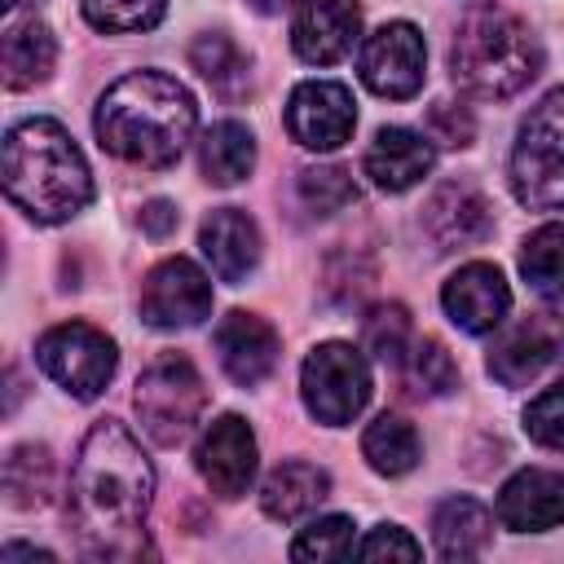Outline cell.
<instances>
[{"mask_svg": "<svg viewBox=\"0 0 564 564\" xmlns=\"http://www.w3.org/2000/svg\"><path fill=\"white\" fill-rule=\"evenodd\" d=\"M520 273L542 300L564 295V225H542L520 247Z\"/></svg>", "mask_w": 564, "mask_h": 564, "instance_id": "cell-26", "label": "cell"}, {"mask_svg": "<svg viewBox=\"0 0 564 564\" xmlns=\"http://www.w3.org/2000/svg\"><path fill=\"white\" fill-rule=\"evenodd\" d=\"M538 70H542V48L516 13L498 4H476L463 13L449 44V75L458 88L485 101H502L529 88Z\"/></svg>", "mask_w": 564, "mask_h": 564, "instance_id": "cell-4", "label": "cell"}, {"mask_svg": "<svg viewBox=\"0 0 564 564\" xmlns=\"http://www.w3.org/2000/svg\"><path fill=\"white\" fill-rule=\"evenodd\" d=\"M194 123H198V106L189 88L163 70H132L115 79L93 115L101 150L137 167L176 163L185 141L194 137Z\"/></svg>", "mask_w": 564, "mask_h": 564, "instance_id": "cell-2", "label": "cell"}, {"mask_svg": "<svg viewBox=\"0 0 564 564\" xmlns=\"http://www.w3.org/2000/svg\"><path fill=\"white\" fill-rule=\"evenodd\" d=\"M207 313H212V282L194 260L172 256L145 273V282H141V322L145 326L185 330V326H198Z\"/></svg>", "mask_w": 564, "mask_h": 564, "instance_id": "cell-9", "label": "cell"}, {"mask_svg": "<svg viewBox=\"0 0 564 564\" xmlns=\"http://www.w3.org/2000/svg\"><path fill=\"white\" fill-rule=\"evenodd\" d=\"M357 128L352 93L335 79H308L286 101V132L304 150H339Z\"/></svg>", "mask_w": 564, "mask_h": 564, "instance_id": "cell-12", "label": "cell"}, {"mask_svg": "<svg viewBox=\"0 0 564 564\" xmlns=\"http://www.w3.org/2000/svg\"><path fill=\"white\" fill-rule=\"evenodd\" d=\"M560 352H564V317H555V313H529L516 326H507L498 335V344L489 348V375L502 388H524L546 366H555Z\"/></svg>", "mask_w": 564, "mask_h": 564, "instance_id": "cell-11", "label": "cell"}, {"mask_svg": "<svg viewBox=\"0 0 564 564\" xmlns=\"http://www.w3.org/2000/svg\"><path fill=\"white\" fill-rule=\"evenodd\" d=\"M326 489H330V476H326L322 467H313V463H282V467H273V471L264 476V485H260V507H264L269 520L291 524V520L308 516V511L326 498Z\"/></svg>", "mask_w": 564, "mask_h": 564, "instance_id": "cell-23", "label": "cell"}, {"mask_svg": "<svg viewBox=\"0 0 564 564\" xmlns=\"http://www.w3.org/2000/svg\"><path fill=\"white\" fill-rule=\"evenodd\" d=\"M4 194L40 225L79 216L93 198L88 163L57 119H22L4 137Z\"/></svg>", "mask_w": 564, "mask_h": 564, "instance_id": "cell-3", "label": "cell"}, {"mask_svg": "<svg viewBox=\"0 0 564 564\" xmlns=\"http://www.w3.org/2000/svg\"><path fill=\"white\" fill-rule=\"evenodd\" d=\"M163 9H167V0H84V18L97 31H115V35L159 26Z\"/></svg>", "mask_w": 564, "mask_h": 564, "instance_id": "cell-32", "label": "cell"}, {"mask_svg": "<svg viewBox=\"0 0 564 564\" xmlns=\"http://www.w3.org/2000/svg\"><path fill=\"white\" fill-rule=\"evenodd\" d=\"M132 405H137L141 427L150 432V441L181 445L194 432V423L207 405V388H203L194 361L172 352V357H159L154 366L141 370Z\"/></svg>", "mask_w": 564, "mask_h": 564, "instance_id": "cell-6", "label": "cell"}, {"mask_svg": "<svg viewBox=\"0 0 564 564\" xmlns=\"http://www.w3.org/2000/svg\"><path fill=\"white\" fill-rule=\"evenodd\" d=\"M53 489V458L44 445H18L4 458V494L13 507H44Z\"/></svg>", "mask_w": 564, "mask_h": 564, "instance_id": "cell-27", "label": "cell"}, {"mask_svg": "<svg viewBox=\"0 0 564 564\" xmlns=\"http://www.w3.org/2000/svg\"><path fill=\"white\" fill-rule=\"evenodd\" d=\"M352 529L357 524L348 516H322L308 529H300V538L291 542V560H348L357 555Z\"/></svg>", "mask_w": 564, "mask_h": 564, "instance_id": "cell-30", "label": "cell"}, {"mask_svg": "<svg viewBox=\"0 0 564 564\" xmlns=\"http://www.w3.org/2000/svg\"><path fill=\"white\" fill-rule=\"evenodd\" d=\"M441 304L449 313V322L467 335H485L494 326H502L507 308H511V291H507V278L498 264H485V260H471L463 264L445 291H441Z\"/></svg>", "mask_w": 564, "mask_h": 564, "instance_id": "cell-14", "label": "cell"}, {"mask_svg": "<svg viewBox=\"0 0 564 564\" xmlns=\"http://www.w3.org/2000/svg\"><path fill=\"white\" fill-rule=\"evenodd\" d=\"M216 352H220V366L234 383L242 388H256L260 379L273 375L278 366V330L256 317V313H242L234 308L229 317H220L216 326Z\"/></svg>", "mask_w": 564, "mask_h": 564, "instance_id": "cell-17", "label": "cell"}, {"mask_svg": "<svg viewBox=\"0 0 564 564\" xmlns=\"http://www.w3.org/2000/svg\"><path fill=\"white\" fill-rule=\"evenodd\" d=\"M154 494V467L137 436L101 419L79 441L75 467H70V502L66 516L75 524V538L97 560H137L145 555V516Z\"/></svg>", "mask_w": 564, "mask_h": 564, "instance_id": "cell-1", "label": "cell"}, {"mask_svg": "<svg viewBox=\"0 0 564 564\" xmlns=\"http://www.w3.org/2000/svg\"><path fill=\"white\" fill-rule=\"evenodd\" d=\"M432 132H436V141H445V145H467L471 141V115L467 110H458L454 101H441L436 110H432Z\"/></svg>", "mask_w": 564, "mask_h": 564, "instance_id": "cell-36", "label": "cell"}, {"mask_svg": "<svg viewBox=\"0 0 564 564\" xmlns=\"http://www.w3.org/2000/svg\"><path fill=\"white\" fill-rule=\"evenodd\" d=\"M300 198L313 216H335L344 212L348 203H357V185L344 167L326 163V167H304L300 172Z\"/></svg>", "mask_w": 564, "mask_h": 564, "instance_id": "cell-31", "label": "cell"}, {"mask_svg": "<svg viewBox=\"0 0 564 564\" xmlns=\"http://www.w3.org/2000/svg\"><path fill=\"white\" fill-rule=\"evenodd\" d=\"M524 432L546 445V449H564V379L551 383L546 392H538L524 410Z\"/></svg>", "mask_w": 564, "mask_h": 564, "instance_id": "cell-34", "label": "cell"}, {"mask_svg": "<svg viewBox=\"0 0 564 564\" xmlns=\"http://www.w3.org/2000/svg\"><path fill=\"white\" fill-rule=\"evenodd\" d=\"M357 555H361V560H419L423 546H419L405 529H397V524H375V529L357 542Z\"/></svg>", "mask_w": 564, "mask_h": 564, "instance_id": "cell-35", "label": "cell"}, {"mask_svg": "<svg viewBox=\"0 0 564 564\" xmlns=\"http://www.w3.org/2000/svg\"><path fill=\"white\" fill-rule=\"evenodd\" d=\"M498 520L516 533H542L564 520V471L524 467L498 489Z\"/></svg>", "mask_w": 564, "mask_h": 564, "instance_id": "cell-18", "label": "cell"}, {"mask_svg": "<svg viewBox=\"0 0 564 564\" xmlns=\"http://www.w3.org/2000/svg\"><path fill=\"white\" fill-rule=\"evenodd\" d=\"M361 454L379 476H405L419 463V432L401 414H379L361 432Z\"/></svg>", "mask_w": 564, "mask_h": 564, "instance_id": "cell-25", "label": "cell"}, {"mask_svg": "<svg viewBox=\"0 0 564 564\" xmlns=\"http://www.w3.org/2000/svg\"><path fill=\"white\" fill-rule=\"evenodd\" d=\"M432 163H436V145L414 128H379L366 150V176L388 194L419 185L432 172Z\"/></svg>", "mask_w": 564, "mask_h": 564, "instance_id": "cell-19", "label": "cell"}, {"mask_svg": "<svg viewBox=\"0 0 564 564\" xmlns=\"http://www.w3.org/2000/svg\"><path fill=\"white\" fill-rule=\"evenodd\" d=\"M189 62H194V70H198L216 93H238V88H247V53H242L229 35H220V31L198 35V40L189 44Z\"/></svg>", "mask_w": 564, "mask_h": 564, "instance_id": "cell-28", "label": "cell"}, {"mask_svg": "<svg viewBox=\"0 0 564 564\" xmlns=\"http://www.w3.org/2000/svg\"><path fill=\"white\" fill-rule=\"evenodd\" d=\"M410 379L419 383V392L445 397V392L458 383V366H454V357L445 352L441 339H419V344L410 348Z\"/></svg>", "mask_w": 564, "mask_h": 564, "instance_id": "cell-33", "label": "cell"}, {"mask_svg": "<svg viewBox=\"0 0 564 564\" xmlns=\"http://www.w3.org/2000/svg\"><path fill=\"white\" fill-rule=\"evenodd\" d=\"M423 225H427V234L436 238V247H476V242H485L489 234H494V207H489V198L476 189V185H467V181H445L432 198H427V207H423Z\"/></svg>", "mask_w": 564, "mask_h": 564, "instance_id": "cell-16", "label": "cell"}, {"mask_svg": "<svg viewBox=\"0 0 564 564\" xmlns=\"http://www.w3.org/2000/svg\"><path fill=\"white\" fill-rule=\"evenodd\" d=\"M53 62H57V40H53V31L40 18L13 22L4 31V40H0V70H4V84L13 93L44 84L53 75Z\"/></svg>", "mask_w": 564, "mask_h": 564, "instance_id": "cell-21", "label": "cell"}, {"mask_svg": "<svg viewBox=\"0 0 564 564\" xmlns=\"http://www.w3.org/2000/svg\"><path fill=\"white\" fill-rule=\"evenodd\" d=\"M300 392H304V405L317 423H326V427L352 423L370 401V366H366L361 348L339 344V339L317 344L304 357Z\"/></svg>", "mask_w": 564, "mask_h": 564, "instance_id": "cell-7", "label": "cell"}, {"mask_svg": "<svg viewBox=\"0 0 564 564\" xmlns=\"http://www.w3.org/2000/svg\"><path fill=\"white\" fill-rule=\"evenodd\" d=\"M361 35V4L357 0H304L291 26V44L308 66H335L352 53Z\"/></svg>", "mask_w": 564, "mask_h": 564, "instance_id": "cell-15", "label": "cell"}, {"mask_svg": "<svg viewBox=\"0 0 564 564\" xmlns=\"http://www.w3.org/2000/svg\"><path fill=\"white\" fill-rule=\"evenodd\" d=\"M198 247L212 264V273L220 282H247V273L256 269L260 260V234H256V220L238 207H220L203 220L198 229Z\"/></svg>", "mask_w": 564, "mask_h": 564, "instance_id": "cell-20", "label": "cell"}, {"mask_svg": "<svg viewBox=\"0 0 564 564\" xmlns=\"http://www.w3.org/2000/svg\"><path fill=\"white\" fill-rule=\"evenodd\" d=\"M256 163V137L234 123V119H220L203 132L198 141V167L212 185H238Z\"/></svg>", "mask_w": 564, "mask_h": 564, "instance_id": "cell-24", "label": "cell"}, {"mask_svg": "<svg viewBox=\"0 0 564 564\" xmlns=\"http://www.w3.org/2000/svg\"><path fill=\"white\" fill-rule=\"evenodd\" d=\"M194 463H198V476L207 480L212 494H220V498L247 494V485L256 476V436H251L247 419L220 414L203 432V441L194 449Z\"/></svg>", "mask_w": 564, "mask_h": 564, "instance_id": "cell-13", "label": "cell"}, {"mask_svg": "<svg viewBox=\"0 0 564 564\" xmlns=\"http://www.w3.org/2000/svg\"><path fill=\"white\" fill-rule=\"evenodd\" d=\"M361 344L370 357H379L383 366H397L410 352V313L401 304H379L370 308V317L361 322Z\"/></svg>", "mask_w": 564, "mask_h": 564, "instance_id": "cell-29", "label": "cell"}, {"mask_svg": "<svg viewBox=\"0 0 564 564\" xmlns=\"http://www.w3.org/2000/svg\"><path fill=\"white\" fill-rule=\"evenodd\" d=\"M35 361H40V370H44L53 383H62L70 397L93 401V397H101L106 383L115 379L119 352H115V344H110L97 326H88V322H62V326H53V330L40 335Z\"/></svg>", "mask_w": 564, "mask_h": 564, "instance_id": "cell-8", "label": "cell"}, {"mask_svg": "<svg viewBox=\"0 0 564 564\" xmlns=\"http://www.w3.org/2000/svg\"><path fill=\"white\" fill-rule=\"evenodd\" d=\"M423 35L410 22H383L375 35H366L361 44V84L379 97L405 101L423 88Z\"/></svg>", "mask_w": 564, "mask_h": 564, "instance_id": "cell-10", "label": "cell"}, {"mask_svg": "<svg viewBox=\"0 0 564 564\" xmlns=\"http://www.w3.org/2000/svg\"><path fill=\"white\" fill-rule=\"evenodd\" d=\"M511 194L533 212L564 207V88L524 115L511 145Z\"/></svg>", "mask_w": 564, "mask_h": 564, "instance_id": "cell-5", "label": "cell"}, {"mask_svg": "<svg viewBox=\"0 0 564 564\" xmlns=\"http://www.w3.org/2000/svg\"><path fill=\"white\" fill-rule=\"evenodd\" d=\"M141 229H145L150 238H167V234L176 229V207L163 203V198L145 203V207H141Z\"/></svg>", "mask_w": 564, "mask_h": 564, "instance_id": "cell-37", "label": "cell"}, {"mask_svg": "<svg viewBox=\"0 0 564 564\" xmlns=\"http://www.w3.org/2000/svg\"><path fill=\"white\" fill-rule=\"evenodd\" d=\"M494 538V516L476 498H445L432 516V542L441 560H476Z\"/></svg>", "mask_w": 564, "mask_h": 564, "instance_id": "cell-22", "label": "cell"}, {"mask_svg": "<svg viewBox=\"0 0 564 564\" xmlns=\"http://www.w3.org/2000/svg\"><path fill=\"white\" fill-rule=\"evenodd\" d=\"M256 13H282V9H291L295 0H247Z\"/></svg>", "mask_w": 564, "mask_h": 564, "instance_id": "cell-38", "label": "cell"}]
</instances>
